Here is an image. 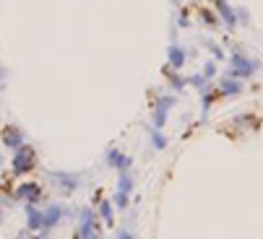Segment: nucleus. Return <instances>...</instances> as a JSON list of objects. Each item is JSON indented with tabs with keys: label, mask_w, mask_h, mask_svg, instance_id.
I'll use <instances>...</instances> for the list:
<instances>
[{
	"label": "nucleus",
	"mask_w": 263,
	"mask_h": 239,
	"mask_svg": "<svg viewBox=\"0 0 263 239\" xmlns=\"http://www.w3.org/2000/svg\"><path fill=\"white\" fill-rule=\"evenodd\" d=\"M258 70V60H248L240 52H232V68H230V78H248Z\"/></svg>",
	"instance_id": "1"
},
{
	"label": "nucleus",
	"mask_w": 263,
	"mask_h": 239,
	"mask_svg": "<svg viewBox=\"0 0 263 239\" xmlns=\"http://www.w3.org/2000/svg\"><path fill=\"white\" fill-rule=\"evenodd\" d=\"M130 187H133V177L128 174V169H123L120 172V190L123 192H130Z\"/></svg>",
	"instance_id": "14"
},
{
	"label": "nucleus",
	"mask_w": 263,
	"mask_h": 239,
	"mask_svg": "<svg viewBox=\"0 0 263 239\" xmlns=\"http://www.w3.org/2000/svg\"><path fill=\"white\" fill-rule=\"evenodd\" d=\"M175 104V96H162L159 102H157V112H154V128H162L164 123H167V112H170V107Z\"/></svg>",
	"instance_id": "4"
},
{
	"label": "nucleus",
	"mask_w": 263,
	"mask_h": 239,
	"mask_svg": "<svg viewBox=\"0 0 263 239\" xmlns=\"http://www.w3.org/2000/svg\"><path fill=\"white\" fill-rule=\"evenodd\" d=\"M31 162H34V153H31V148H24V146H18V151H16V158H13V169L21 174V172H26V169L31 167Z\"/></svg>",
	"instance_id": "5"
},
{
	"label": "nucleus",
	"mask_w": 263,
	"mask_h": 239,
	"mask_svg": "<svg viewBox=\"0 0 263 239\" xmlns=\"http://www.w3.org/2000/svg\"><path fill=\"white\" fill-rule=\"evenodd\" d=\"M50 177L60 185V187H68V190H76L81 187V174H68V172H50Z\"/></svg>",
	"instance_id": "6"
},
{
	"label": "nucleus",
	"mask_w": 263,
	"mask_h": 239,
	"mask_svg": "<svg viewBox=\"0 0 263 239\" xmlns=\"http://www.w3.org/2000/svg\"><path fill=\"white\" fill-rule=\"evenodd\" d=\"M107 164H109V167H115V169H120V172H123V169H128V167H130V158H128L125 153H120V151H115V148H109V151H107Z\"/></svg>",
	"instance_id": "7"
},
{
	"label": "nucleus",
	"mask_w": 263,
	"mask_h": 239,
	"mask_svg": "<svg viewBox=\"0 0 263 239\" xmlns=\"http://www.w3.org/2000/svg\"><path fill=\"white\" fill-rule=\"evenodd\" d=\"M3 78H6V70H0V81H3Z\"/></svg>",
	"instance_id": "24"
},
{
	"label": "nucleus",
	"mask_w": 263,
	"mask_h": 239,
	"mask_svg": "<svg viewBox=\"0 0 263 239\" xmlns=\"http://www.w3.org/2000/svg\"><path fill=\"white\" fill-rule=\"evenodd\" d=\"M172 86H175V91H180L185 86V81H182V78H172Z\"/></svg>",
	"instance_id": "21"
},
{
	"label": "nucleus",
	"mask_w": 263,
	"mask_h": 239,
	"mask_svg": "<svg viewBox=\"0 0 263 239\" xmlns=\"http://www.w3.org/2000/svg\"><path fill=\"white\" fill-rule=\"evenodd\" d=\"M240 84L235 81V78H224V81H221V94L224 96H235V94H240Z\"/></svg>",
	"instance_id": "11"
},
{
	"label": "nucleus",
	"mask_w": 263,
	"mask_h": 239,
	"mask_svg": "<svg viewBox=\"0 0 263 239\" xmlns=\"http://www.w3.org/2000/svg\"><path fill=\"white\" fill-rule=\"evenodd\" d=\"M152 138H154V148H164V146H167V141H164V135H162V133H154Z\"/></svg>",
	"instance_id": "18"
},
{
	"label": "nucleus",
	"mask_w": 263,
	"mask_h": 239,
	"mask_svg": "<svg viewBox=\"0 0 263 239\" xmlns=\"http://www.w3.org/2000/svg\"><path fill=\"white\" fill-rule=\"evenodd\" d=\"M206 81H209V78H203V75H193V78H191V84H193L196 89H206Z\"/></svg>",
	"instance_id": "17"
},
{
	"label": "nucleus",
	"mask_w": 263,
	"mask_h": 239,
	"mask_svg": "<svg viewBox=\"0 0 263 239\" xmlns=\"http://www.w3.org/2000/svg\"><path fill=\"white\" fill-rule=\"evenodd\" d=\"M112 201H115V206H118V208H128V192L118 190V195L112 197Z\"/></svg>",
	"instance_id": "16"
},
{
	"label": "nucleus",
	"mask_w": 263,
	"mask_h": 239,
	"mask_svg": "<svg viewBox=\"0 0 263 239\" xmlns=\"http://www.w3.org/2000/svg\"><path fill=\"white\" fill-rule=\"evenodd\" d=\"M18 197H21V201H29V203L34 206L36 201H40V187L31 185V182H26V185L18 187Z\"/></svg>",
	"instance_id": "8"
},
{
	"label": "nucleus",
	"mask_w": 263,
	"mask_h": 239,
	"mask_svg": "<svg viewBox=\"0 0 263 239\" xmlns=\"http://www.w3.org/2000/svg\"><path fill=\"white\" fill-rule=\"evenodd\" d=\"M26 224H29V229H42V213L36 211L34 206H29V211H26Z\"/></svg>",
	"instance_id": "12"
},
{
	"label": "nucleus",
	"mask_w": 263,
	"mask_h": 239,
	"mask_svg": "<svg viewBox=\"0 0 263 239\" xmlns=\"http://www.w3.org/2000/svg\"><path fill=\"white\" fill-rule=\"evenodd\" d=\"M172 3H177V0H172Z\"/></svg>",
	"instance_id": "25"
},
{
	"label": "nucleus",
	"mask_w": 263,
	"mask_h": 239,
	"mask_svg": "<svg viewBox=\"0 0 263 239\" xmlns=\"http://www.w3.org/2000/svg\"><path fill=\"white\" fill-rule=\"evenodd\" d=\"M118 239H133V234H128V229H120L118 231Z\"/></svg>",
	"instance_id": "22"
},
{
	"label": "nucleus",
	"mask_w": 263,
	"mask_h": 239,
	"mask_svg": "<svg viewBox=\"0 0 263 239\" xmlns=\"http://www.w3.org/2000/svg\"><path fill=\"white\" fill-rule=\"evenodd\" d=\"M63 216H65V208H63L60 203H52V206L42 213V229H45V231H47V229H52Z\"/></svg>",
	"instance_id": "3"
},
{
	"label": "nucleus",
	"mask_w": 263,
	"mask_h": 239,
	"mask_svg": "<svg viewBox=\"0 0 263 239\" xmlns=\"http://www.w3.org/2000/svg\"><path fill=\"white\" fill-rule=\"evenodd\" d=\"M214 3H216V8H219V13H221V18H224V24H227V26H235V11L227 6V3H224V0H214Z\"/></svg>",
	"instance_id": "9"
},
{
	"label": "nucleus",
	"mask_w": 263,
	"mask_h": 239,
	"mask_svg": "<svg viewBox=\"0 0 263 239\" xmlns=\"http://www.w3.org/2000/svg\"><path fill=\"white\" fill-rule=\"evenodd\" d=\"M216 75V68H214V63H206V68H203V78H214Z\"/></svg>",
	"instance_id": "20"
},
{
	"label": "nucleus",
	"mask_w": 263,
	"mask_h": 239,
	"mask_svg": "<svg viewBox=\"0 0 263 239\" xmlns=\"http://www.w3.org/2000/svg\"><path fill=\"white\" fill-rule=\"evenodd\" d=\"M3 143H6L8 148H18V146L24 143V133H21V130H6V133H3Z\"/></svg>",
	"instance_id": "10"
},
{
	"label": "nucleus",
	"mask_w": 263,
	"mask_h": 239,
	"mask_svg": "<svg viewBox=\"0 0 263 239\" xmlns=\"http://www.w3.org/2000/svg\"><path fill=\"white\" fill-rule=\"evenodd\" d=\"M79 229H81V239H99V231H97V221H94V211L91 208H81V216H79Z\"/></svg>",
	"instance_id": "2"
},
{
	"label": "nucleus",
	"mask_w": 263,
	"mask_h": 239,
	"mask_svg": "<svg viewBox=\"0 0 263 239\" xmlns=\"http://www.w3.org/2000/svg\"><path fill=\"white\" fill-rule=\"evenodd\" d=\"M209 50L214 52V57H216V60H221V57H224V52H221V47H219V45H214V42H209Z\"/></svg>",
	"instance_id": "19"
},
{
	"label": "nucleus",
	"mask_w": 263,
	"mask_h": 239,
	"mask_svg": "<svg viewBox=\"0 0 263 239\" xmlns=\"http://www.w3.org/2000/svg\"><path fill=\"white\" fill-rule=\"evenodd\" d=\"M170 63H172V68H182V63H185V52L177 45L170 47Z\"/></svg>",
	"instance_id": "13"
},
{
	"label": "nucleus",
	"mask_w": 263,
	"mask_h": 239,
	"mask_svg": "<svg viewBox=\"0 0 263 239\" xmlns=\"http://www.w3.org/2000/svg\"><path fill=\"white\" fill-rule=\"evenodd\" d=\"M240 21L248 24V11H245V8H240Z\"/></svg>",
	"instance_id": "23"
},
{
	"label": "nucleus",
	"mask_w": 263,
	"mask_h": 239,
	"mask_svg": "<svg viewBox=\"0 0 263 239\" xmlns=\"http://www.w3.org/2000/svg\"><path fill=\"white\" fill-rule=\"evenodd\" d=\"M99 211H102V218H104L107 224H112V206H109V201H102Z\"/></svg>",
	"instance_id": "15"
}]
</instances>
